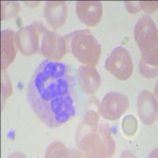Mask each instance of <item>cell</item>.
Segmentation results:
<instances>
[{
    "label": "cell",
    "instance_id": "6da1fadb",
    "mask_svg": "<svg viewBox=\"0 0 158 158\" xmlns=\"http://www.w3.org/2000/svg\"><path fill=\"white\" fill-rule=\"evenodd\" d=\"M29 106L48 127H59L75 116V80L66 63L49 59L37 66L28 85Z\"/></svg>",
    "mask_w": 158,
    "mask_h": 158
},
{
    "label": "cell",
    "instance_id": "7a4b0ae2",
    "mask_svg": "<svg viewBox=\"0 0 158 158\" xmlns=\"http://www.w3.org/2000/svg\"><path fill=\"white\" fill-rule=\"evenodd\" d=\"M99 115L89 110L77 127L76 144L79 151L86 157H108L115 150L108 124L99 123Z\"/></svg>",
    "mask_w": 158,
    "mask_h": 158
},
{
    "label": "cell",
    "instance_id": "3957f363",
    "mask_svg": "<svg viewBox=\"0 0 158 158\" xmlns=\"http://www.w3.org/2000/svg\"><path fill=\"white\" fill-rule=\"evenodd\" d=\"M72 55L82 64L97 66L101 54V47L89 29L77 30L65 36Z\"/></svg>",
    "mask_w": 158,
    "mask_h": 158
},
{
    "label": "cell",
    "instance_id": "277c9868",
    "mask_svg": "<svg viewBox=\"0 0 158 158\" xmlns=\"http://www.w3.org/2000/svg\"><path fill=\"white\" fill-rule=\"evenodd\" d=\"M134 35L142 52L140 62L157 67V29L150 16L144 15L138 20Z\"/></svg>",
    "mask_w": 158,
    "mask_h": 158
},
{
    "label": "cell",
    "instance_id": "5b68a950",
    "mask_svg": "<svg viewBox=\"0 0 158 158\" xmlns=\"http://www.w3.org/2000/svg\"><path fill=\"white\" fill-rule=\"evenodd\" d=\"M105 69L121 81H126L133 73L134 64L130 52L124 47L113 49L105 62Z\"/></svg>",
    "mask_w": 158,
    "mask_h": 158
},
{
    "label": "cell",
    "instance_id": "8992f818",
    "mask_svg": "<svg viewBox=\"0 0 158 158\" xmlns=\"http://www.w3.org/2000/svg\"><path fill=\"white\" fill-rule=\"evenodd\" d=\"M45 27L40 22H33L32 25L21 28L15 34L17 47L24 56H30L36 53L39 48V36L44 31Z\"/></svg>",
    "mask_w": 158,
    "mask_h": 158
},
{
    "label": "cell",
    "instance_id": "52a82bcc",
    "mask_svg": "<svg viewBox=\"0 0 158 158\" xmlns=\"http://www.w3.org/2000/svg\"><path fill=\"white\" fill-rule=\"evenodd\" d=\"M129 107V100L125 95L117 92H109L104 96L100 111L105 119L115 121L125 113Z\"/></svg>",
    "mask_w": 158,
    "mask_h": 158
},
{
    "label": "cell",
    "instance_id": "ba28073f",
    "mask_svg": "<svg viewBox=\"0 0 158 158\" xmlns=\"http://www.w3.org/2000/svg\"><path fill=\"white\" fill-rule=\"evenodd\" d=\"M66 41L57 32L45 29L42 36L40 54L49 60H61L66 54Z\"/></svg>",
    "mask_w": 158,
    "mask_h": 158
},
{
    "label": "cell",
    "instance_id": "9c48e42d",
    "mask_svg": "<svg viewBox=\"0 0 158 158\" xmlns=\"http://www.w3.org/2000/svg\"><path fill=\"white\" fill-rule=\"evenodd\" d=\"M76 14L81 22L94 27L102 18V3L98 1H78L76 3Z\"/></svg>",
    "mask_w": 158,
    "mask_h": 158
},
{
    "label": "cell",
    "instance_id": "30bf717a",
    "mask_svg": "<svg viewBox=\"0 0 158 158\" xmlns=\"http://www.w3.org/2000/svg\"><path fill=\"white\" fill-rule=\"evenodd\" d=\"M138 114L144 124L150 126L157 116V104L154 96L147 90L141 92L138 99Z\"/></svg>",
    "mask_w": 158,
    "mask_h": 158
},
{
    "label": "cell",
    "instance_id": "8fae6325",
    "mask_svg": "<svg viewBox=\"0 0 158 158\" xmlns=\"http://www.w3.org/2000/svg\"><path fill=\"white\" fill-rule=\"evenodd\" d=\"M44 15L49 25L54 29L61 27L67 16V5L63 1H49L44 6Z\"/></svg>",
    "mask_w": 158,
    "mask_h": 158
},
{
    "label": "cell",
    "instance_id": "7c38bea8",
    "mask_svg": "<svg viewBox=\"0 0 158 158\" xmlns=\"http://www.w3.org/2000/svg\"><path fill=\"white\" fill-rule=\"evenodd\" d=\"M79 82L87 94H95L101 83L99 72L94 66H81L77 70Z\"/></svg>",
    "mask_w": 158,
    "mask_h": 158
},
{
    "label": "cell",
    "instance_id": "4fadbf2b",
    "mask_svg": "<svg viewBox=\"0 0 158 158\" xmlns=\"http://www.w3.org/2000/svg\"><path fill=\"white\" fill-rule=\"evenodd\" d=\"M15 32L10 29L2 30L1 32V68H7L15 59L16 51L15 48Z\"/></svg>",
    "mask_w": 158,
    "mask_h": 158
},
{
    "label": "cell",
    "instance_id": "5bb4252c",
    "mask_svg": "<svg viewBox=\"0 0 158 158\" xmlns=\"http://www.w3.org/2000/svg\"><path fill=\"white\" fill-rule=\"evenodd\" d=\"M68 150L61 142H56L51 144L46 152V157H60L69 156Z\"/></svg>",
    "mask_w": 158,
    "mask_h": 158
},
{
    "label": "cell",
    "instance_id": "9a60e30c",
    "mask_svg": "<svg viewBox=\"0 0 158 158\" xmlns=\"http://www.w3.org/2000/svg\"><path fill=\"white\" fill-rule=\"evenodd\" d=\"M2 20L15 17L20 10V5L16 2H2Z\"/></svg>",
    "mask_w": 158,
    "mask_h": 158
},
{
    "label": "cell",
    "instance_id": "2e32d148",
    "mask_svg": "<svg viewBox=\"0 0 158 158\" xmlns=\"http://www.w3.org/2000/svg\"><path fill=\"white\" fill-rule=\"evenodd\" d=\"M12 94V86H11L10 80L7 74H5V72L2 70V104L3 101Z\"/></svg>",
    "mask_w": 158,
    "mask_h": 158
},
{
    "label": "cell",
    "instance_id": "e0dca14e",
    "mask_svg": "<svg viewBox=\"0 0 158 158\" xmlns=\"http://www.w3.org/2000/svg\"><path fill=\"white\" fill-rule=\"evenodd\" d=\"M139 70L142 76L148 78H153L157 75V67H153L150 65L143 63L142 62H140Z\"/></svg>",
    "mask_w": 158,
    "mask_h": 158
},
{
    "label": "cell",
    "instance_id": "ac0fdd59",
    "mask_svg": "<svg viewBox=\"0 0 158 158\" xmlns=\"http://www.w3.org/2000/svg\"><path fill=\"white\" fill-rule=\"evenodd\" d=\"M131 124H129V122L127 120V118H124V120L123 121V129L125 131V133L128 135H133L137 130V120L134 118V116H131Z\"/></svg>",
    "mask_w": 158,
    "mask_h": 158
},
{
    "label": "cell",
    "instance_id": "d6986e66",
    "mask_svg": "<svg viewBox=\"0 0 158 158\" xmlns=\"http://www.w3.org/2000/svg\"><path fill=\"white\" fill-rule=\"evenodd\" d=\"M139 6L145 12L152 13L157 9V2H140Z\"/></svg>",
    "mask_w": 158,
    "mask_h": 158
},
{
    "label": "cell",
    "instance_id": "ffe728a7",
    "mask_svg": "<svg viewBox=\"0 0 158 158\" xmlns=\"http://www.w3.org/2000/svg\"><path fill=\"white\" fill-rule=\"evenodd\" d=\"M126 6L127 10L130 13H132V14H135V13H138V11L140 10V6L136 4L135 2H126Z\"/></svg>",
    "mask_w": 158,
    "mask_h": 158
}]
</instances>
